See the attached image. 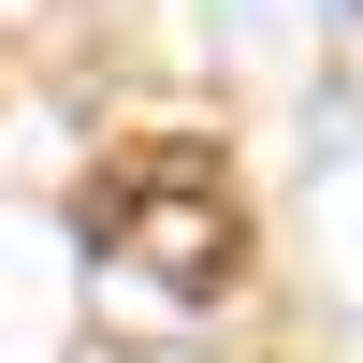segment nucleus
I'll list each match as a JSON object with an SVG mask.
<instances>
[{
	"label": "nucleus",
	"mask_w": 363,
	"mask_h": 363,
	"mask_svg": "<svg viewBox=\"0 0 363 363\" xmlns=\"http://www.w3.org/2000/svg\"><path fill=\"white\" fill-rule=\"evenodd\" d=\"M87 247L131 262L145 291H218L247 262V203L203 145H131V160L87 174Z\"/></svg>",
	"instance_id": "obj_1"
}]
</instances>
